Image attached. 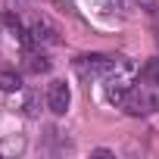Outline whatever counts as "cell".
<instances>
[{
    "label": "cell",
    "instance_id": "obj_1",
    "mask_svg": "<svg viewBox=\"0 0 159 159\" xmlns=\"http://www.w3.org/2000/svg\"><path fill=\"white\" fill-rule=\"evenodd\" d=\"M122 56H106V53H91V56H78L75 69L81 75H112L119 69Z\"/></svg>",
    "mask_w": 159,
    "mask_h": 159
},
{
    "label": "cell",
    "instance_id": "obj_2",
    "mask_svg": "<svg viewBox=\"0 0 159 159\" xmlns=\"http://www.w3.org/2000/svg\"><path fill=\"white\" fill-rule=\"evenodd\" d=\"M69 103H72L69 84H66V81H50V88H47V109H50L53 116H66Z\"/></svg>",
    "mask_w": 159,
    "mask_h": 159
},
{
    "label": "cell",
    "instance_id": "obj_3",
    "mask_svg": "<svg viewBox=\"0 0 159 159\" xmlns=\"http://www.w3.org/2000/svg\"><path fill=\"white\" fill-rule=\"evenodd\" d=\"M131 116H147V112H153L156 106H159V100L156 97H150V94H140V91H128V97H125V103H122Z\"/></svg>",
    "mask_w": 159,
    "mask_h": 159
},
{
    "label": "cell",
    "instance_id": "obj_4",
    "mask_svg": "<svg viewBox=\"0 0 159 159\" xmlns=\"http://www.w3.org/2000/svg\"><path fill=\"white\" fill-rule=\"evenodd\" d=\"M31 38H34L38 44H59L56 28H53V25H47V22H34V25H31Z\"/></svg>",
    "mask_w": 159,
    "mask_h": 159
},
{
    "label": "cell",
    "instance_id": "obj_5",
    "mask_svg": "<svg viewBox=\"0 0 159 159\" xmlns=\"http://www.w3.org/2000/svg\"><path fill=\"white\" fill-rule=\"evenodd\" d=\"M25 69H28L31 75H44V72H50V59H47L44 53H28V56H25Z\"/></svg>",
    "mask_w": 159,
    "mask_h": 159
},
{
    "label": "cell",
    "instance_id": "obj_6",
    "mask_svg": "<svg viewBox=\"0 0 159 159\" xmlns=\"http://www.w3.org/2000/svg\"><path fill=\"white\" fill-rule=\"evenodd\" d=\"M19 88H22V75H19V72H13V69H3V72H0V91L13 94V91H19Z\"/></svg>",
    "mask_w": 159,
    "mask_h": 159
},
{
    "label": "cell",
    "instance_id": "obj_7",
    "mask_svg": "<svg viewBox=\"0 0 159 159\" xmlns=\"http://www.w3.org/2000/svg\"><path fill=\"white\" fill-rule=\"evenodd\" d=\"M140 81H143V84H159V56H153V59L143 62V69H140Z\"/></svg>",
    "mask_w": 159,
    "mask_h": 159
}]
</instances>
